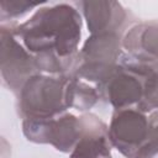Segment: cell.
Segmentation results:
<instances>
[{
  "label": "cell",
  "mask_w": 158,
  "mask_h": 158,
  "mask_svg": "<svg viewBox=\"0 0 158 158\" xmlns=\"http://www.w3.org/2000/svg\"><path fill=\"white\" fill-rule=\"evenodd\" d=\"M117 117L128 130H125L123 127L112 123L111 125V139L125 154L132 157L131 151L135 149L133 147L139 144L142 139L144 138L146 120L143 116L133 111L121 112Z\"/></svg>",
  "instance_id": "6da1fadb"
}]
</instances>
